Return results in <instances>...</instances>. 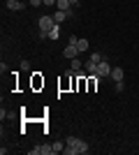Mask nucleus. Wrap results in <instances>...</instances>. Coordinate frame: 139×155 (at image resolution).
Here are the masks:
<instances>
[{
	"label": "nucleus",
	"mask_w": 139,
	"mask_h": 155,
	"mask_svg": "<svg viewBox=\"0 0 139 155\" xmlns=\"http://www.w3.org/2000/svg\"><path fill=\"white\" fill-rule=\"evenodd\" d=\"M53 26H56L53 16H42V19H40V35H42V37H49V32H51Z\"/></svg>",
	"instance_id": "obj_1"
},
{
	"label": "nucleus",
	"mask_w": 139,
	"mask_h": 155,
	"mask_svg": "<svg viewBox=\"0 0 139 155\" xmlns=\"http://www.w3.org/2000/svg\"><path fill=\"white\" fill-rule=\"evenodd\" d=\"M79 46H77V44H67L65 46V49H63V56H65V58H70V60H72V58H79Z\"/></svg>",
	"instance_id": "obj_2"
},
{
	"label": "nucleus",
	"mask_w": 139,
	"mask_h": 155,
	"mask_svg": "<svg viewBox=\"0 0 139 155\" xmlns=\"http://www.w3.org/2000/svg\"><path fill=\"white\" fill-rule=\"evenodd\" d=\"M51 153H53V148H51V146H46V143L30 148V155H51Z\"/></svg>",
	"instance_id": "obj_3"
},
{
	"label": "nucleus",
	"mask_w": 139,
	"mask_h": 155,
	"mask_svg": "<svg viewBox=\"0 0 139 155\" xmlns=\"http://www.w3.org/2000/svg\"><path fill=\"white\" fill-rule=\"evenodd\" d=\"M109 74H111V65L107 63V58H104L102 63L98 65V77L102 79V77H109Z\"/></svg>",
	"instance_id": "obj_4"
},
{
	"label": "nucleus",
	"mask_w": 139,
	"mask_h": 155,
	"mask_svg": "<svg viewBox=\"0 0 139 155\" xmlns=\"http://www.w3.org/2000/svg\"><path fill=\"white\" fill-rule=\"evenodd\" d=\"M5 5H7V9H12V12H21V9H23V2H21V0H5Z\"/></svg>",
	"instance_id": "obj_5"
},
{
	"label": "nucleus",
	"mask_w": 139,
	"mask_h": 155,
	"mask_svg": "<svg viewBox=\"0 0 139 155\" xmlns=\"http://www.w3.org/2000/svg\"><path fill=\"white\" fill-rule=\"evenodd\" d=\"M109 77H111L114 81H123L125 72H123V67H111V74H109Z\"/></svg>",
	"instance_id": "obj_6"
},
{
	"label": "nucleus",
	"mask_w": 139,
	"mask_h": 155,
	"mask_svg": "<svg viewBox=\"0 0 139 155\" xmlns=\"http://www.w3.org/2000/svg\"><path fill=\"white\" fill-rule=\"evenodd\" d=\"M70 16H67V12H63V9H56V14H53V21L56 23H63V21H67Z\"/></svg>",
	"instance_id": "obj_7"
},
{
	"label": "nucleus",
	"mask_w": 139,
	"mask_h": 155,
	"mask_svg": "<svg viewBox=\"0 0 139 155\" xmlns=\"http://www.w3.org/2000/svg\"><path fill=\"white\" fill-rule=\"evenodd\" d=\"M84 67H86L88 74H98V63H93L91 58H88V63H84Z\"/></svg>",
	"instance_id": "obj_8"
},
{
	"label": "nucleus",
	"mask_w": 139,
	"mask_h": 155,
	"mask_svg": "<svg viewBox=\"0 0 139 155\" xmlns=\"http://www.w3.org/2000/svg\"><path fill=\"white\" fill-rule=\"evenodd\" d=\"M72 7V2L70 0H56V9H63V12H67Z\"/></svg>",
	"instance_id": "obj_9"
},
{
	"label": "nucleus",
	"mask_w": 139,
	"mask_h": 155,
	"mask_svg": "<svg viewBox=\"0 0 139 155\" xmlns=\"http://www.w3.org/2000/svg\"><path fill=\"white\" fill-rule=\"evenodd\" d=\"M60 37V23H56V26L51 28V32H49V37L46 39H58Z\"/></svg>",
	"instance_id": "obj_10"
},
{
	"label": "nucleus",
	"mask_w": 139,
	"mask_h": 155,
	"mask_svg": "<svg viewBox=\"0 0 139 155\" xmlns=\"http://www.w3.org/2000/svg\"><path fill=\"white\" fill-rule=\"evenodd\" d=\"M77 148H79V153H88V150H91V146H88L84 139H77Z\"/></svg>",
	"instance_id": "obj_11"
},
{
	"label": "nucleus",
	"mask_w": 139,
	"mask_h": 155,
	"mask_svg": "<svg viewBox=\"0 0 139 155\" xmlns=\"http://www.w3.org/2000/svg\"><path fill=\"white\" fill-rule=\"evenodd\" d=\"M81 67H84V63H81L79 58H72V60H70V70H74V72H79Z\"/></svg>",
	"instance_id": "obj_12"
},
{
	"label": "nucleus",
	"mask_w": 139,
	"mask_h": 155,
	"mask_svg": "<svg viewBox=\"0 0 139 155\" xmlns=\"http://www.w3.org/2000/svg\"><path fill=\"white\" fill-rule=\"evenodd\" d=\"M77 46H79V51H88V46H91V44H88V39H86V37H79Z\"/></svg>",
	"instance_id": "obj_13"
},
{
	"label": "nucleus",
	"mask_w": 139,
	"mask_h": 155,
	"mask_svg": "<svg viewBox=\"0 0 139 155\" xmlns=\"http://www.w3.org/2000/svg\"><path fill=\"white\" fill-rule=\"evenodd\" d=\"M65 146H67L65 141H56L51 148H53V153H63V150H65Z\"/></svg>",
	"instance_id": "obj_14"
},
{
	"label": "nucleus",
	"mask_w": 139,
	"mask_h": 155,
	"mask_svg": "<svg viewBox=\"0 0 139 155\" xmlns=\"http://www.w3.org/2000/svg\"><path fill=\"white\" fill-rule=\"evenodd\" d=\"M91 60H93V63H102V60H104V56H102V53H98V51H95V53H91Z\"/></svg>",
	"instance_id": "obj_15"
},
{
	"label": "nucleus",
	"mask_w": 139,
	"mask_h": 155,
	"mask_svg": "<svg viewBox=\"0 0 139 155\" xmlns=\"http://www.w3.org/2000/svg\"><path fill=\"white\" fill-rule=\"evenodd\" d=\"M65 143H67V146H77V137H67Z\"/></svg>",
	"instance_id": "obj_16"
},
{
	"label": "nucleus",
	"mask_w": 139,
	"mask_h": 155,
	"mask_svg": "<svg viewBox=\"0 0 139 155\" xmlns=\"http://www.w3.org/2000/svg\"><path fill=\"white\" fill-rule=\"evenodd\" d=\"M21 70H23V72H30V63H28V60H23V63H21Z\"/></svg>",
	"instance_id": "obj_17"
},
{
	"label": "nucleus",
	"mask_w": 139,
	"mask_h": 155,
	"mask_svg": "<svg viewBox=\"0 0 139 155\" xmlns=\"http://www.w3.org/2000/svg\"><path fill=\"white\" fill-rule=\"evenodd\" d=\"M123 88H125V84H123V81H116V93H123Z\"/></svg>",
	"instance_id": "obj_18"
},
{
	"label": "nucleus",
	"mask_w": 139,
	"mask_h": 155,
	"mask_svg": "<svg viewBox=\"0 0 139 155\" xmlns=\"http://www.w3.org/2000/svg\"><path fill=\"white\" fill-rule=\"evenodd\" d=\"M28 2H30L33 7H40V5H44V0H28Z\"/></svg>",
	"instance_id": "obj_19"
},
{
	"label": "nucleus",
	"mask_w": 139,
	"mask_h": 155,
	"mask_svg": "<svg viewBox=\"0 0 139 155\" xmlns=\"http://www.w3.org/2000/svg\"><path fill=\"white\" fill-rule=\"evenodd\" d=\"M44 5H56V0H44Z\"/></svg>",
	"instance_id": "obj_20"
},
{
	"label": "nucleus",
	"mask_w": 139,
	"mask_h": 155,
	"mask_svg": "<svg viewBox=\"0 0 139 155\" xmlns=\"http://www.w3.org/2000/svg\"><path fill=\"white\" fill-rule=\"evenodd\" d=\"M72 2V7H79V0H70Z\"/></svg>",
	"instance_id": "obj_21"
}]
</instances>
